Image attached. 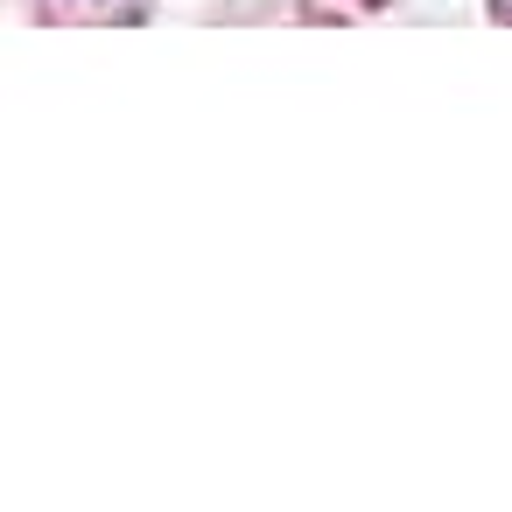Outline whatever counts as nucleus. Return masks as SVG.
I'll list each match as a JSON object with an SVG mask.
<instances>
[]
</instances>
